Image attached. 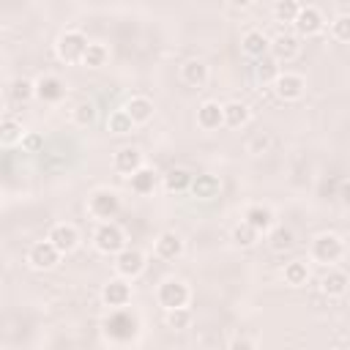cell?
Segmentation results:
<instances>
[{
	"mask_svg": "<svg viewBox=\"0 0 350 350\" xmlns=\"http://www.w3.org/2000/svg\"><path fill=\"white\" fill-rule=\"evenodd\" d=\"M309 254H312V260L320 262V265H334V262H339L342 254H345V241H342L336 232H320V235H314Z\"/></svg>",
	"mask_w": 350,
	"mask_h": 350,
	"instance_id": "cell-1",
	"label": "cell"
},
{
	"mask_svg": "<svg viewBox=\"0 0 350 350\" xmlns=\"http://www.w3.org/2000/svg\"><path fill=\"white\" fill-rule=\"evenodd\" d=\"M156 301H159V306H161L164 312H167V309H180V306H189L191 290H189V284L180 282V279H164V282L159 284V290H156Z\"/></svg>",
	"mask_w": 350,
	"mask_h": 350,
	"instance_id": "cell-2",
	"label": "cell"
},
{
	"mask_svg": "<svg viewBox=\"0 0 350 350\" xmlns=\"http://www.w3.org/2000/svg\"><path fill=\"white\" fill-rule=\"evenodd\" d=\"M93 246L101 254H118L126 246V232L115 221H101L93 232Z\"/></svg>",
	"mask_w": 350,
	"mask_h": 350,
	"instance_id": "cell-3",
	"label": "cell"
},
{
	"mask_svg": "<svg viewBox=\"0 0 350 350\" xmlns=\"http://www.w3.org/2000/svg\"><path fill=\"white\" fill-rule=\"evenodd\" d=\"M120 211V197L112 189H98L88 197V213L98 221H109Z\"/></svg>",
	"mask_w": 350,
	"mask_h": 350,
	"instance_id": "cell-4",
	"label": "cell"
},
{
	"mask_svg": "<svg viewBox=\"0 0 350 350\" xmlns=\"http://www.w3.org/2000/svg\"><path fill=\"white\" fill-rule=\"evenodd\" d=\"M88 44H90V41L85 38V33H79V30H66V33H60L55 49H57V57H60V60H66V63H82V55H85Z\"/></svg>",
	"mask_w": 350,
	"mask_h": 350,
	"instance_id": "cell-5",
	"label": "cell"
},
{
	"mask_svg": "<svg viewBox=\"0 0 350 350\" xmlns=\"http://www.w3.org/2000/svg\"><path fill=\"white\" fill-rule=\"evenodd\" d=\"M63 252L46 238V241H36L27 252V265L36 268V271H52L57 262H60Z\"/></svg>",
	"mask_w": 350,
	"mask_h": 350,
	"instance_id": "cell-6",
	"label": "cell"
},
{
	"mask_svg": "<svg viewBox=\"0 0 350 350\" xmlns=\"http://www.w3.org/2000/svg\"><path fill=\"white\" fill-rule=\"evenodd\" d=\"M115 271H118V276L137 279L145 271V254L139 249H134V246H123L115 254Z\"/></svg>",
	"mask_w": 350,
	"mask_h": 350,
	"instance_id": "cell-7",
	"label": "cell"
},
{
	"mask_svg": "<svg viewBox=\"0 0 350 350\" xmlns=\"http://www.w3.org/2000/svg\"><path fill=\"white\" fill-rule=\"evenodd\" d=\"M306 90V79L301 74H293V71H282L276 79H273V93L276 98L282 101H298Z\"/></svg>",
	"mask_w": 350,
	"mask_h": 350,
	"instance_id": "cell-8",
	"label": "cell"
},
{
	"mask_svg": "<svg viewBox=\"0 0 350 350\" xmlns=\"http://www.w3.org/2000/svg\"><path fill=\"white\" fill-rule=\"evenodd\" d=\"M293 27L298 30V36L312 38V36L323 33V27H325V16H323L320 8H314V5H301V11H298Z\"/></svg>",
	"mask_w": 350,
	"mask_h": 350,
	"instance_id": "cell-9",
	"label": "cell"
},
{
	"mask_svg": "<svg viewBox=\"0 0 350 350\" xmlns=\"http://www.w3.org/2000/svg\"><path fill=\"white\" fill-rule=\"evenodd\" d=\"M101 301L112 309H120L131 301V284L126 276H118V279H109L104 287H101Z\"/></svg>",
	"mask_w": 350,
	"mask_h": 350,
	"instance_id": "cell-10",
	"label": "cell"
},
{
	"mask_svg": "<svg viewBox=\"0 0 350 350\" xmlns=\"http://www.w3.org/2000/svg\"><path fill=\"white\" fill-rule=\"evenodd\" d=\"M63 96H66V85H63L60 77L46 74V77H38V79H36V98H38V101H44V104H57Z\"/></svg>",
	"mask_w": 350,
	"mask_h": 350,
	"instance_id": "cell-11",
	"label": "cell"
},
{
	"mask_svg": "<svg viewBox=\"0 0 350 350\" xmlns=\"http://www.w3.org/2000/svg\"><path fill=\"white\" fill-rule=\"evenodd\" d=\"M197 126L205 131H216L224 126V104L219 101H202L197 107Z\"/></svg>",
	"mask_w": 350,
	"mask_h": 350,
	"instance_id": "cell-12",
	"label": "cell"
},
{
	"mask_svg": "<svg viewBox=\"0 0 350 350\" xmlns=\"http://www.w3.org/2000/svg\"><path fill=\"white\" fill-rule=\"evenodd\" d=\"M63 254H68V252H74L77 246H79V230L74 227V224H68V221H60V224H55L52 230H49V235H46Z\"/></svg>",
	"mask_w": 350,
	"mask_h": 350,
	"instance_id": "cell-13",
	"label": "cell"
},
{
	"mask_svg": "<svg viewBox=\"0 0 350 350\" xmlns=\"http://www.w3.org/2000/svg\"><path fill=\"white\" fill-rule=\"evenodd\" d=\"M271 55H273L279 63H293V60L301 55V44H298L295 36L279 33L276 38H271Z\"/></svg>",
	"mask_w": 350,
	"mask_h": 350,
	"instance_id": "cell-14",
	"label": "cell"
},
{
	"mask_svg": "<svg viewBox=\"0 0 350 350\" xmlns=\"http://www.w3.org/2000/svg\"><path fill=\"white\" fill-rule=\"evenodd\" d=\"M104 325H107V336H109V339L115 336V331H120V334H118V342L131 339L134 331H137V320H134L129 312H123V306H120L115 314H109V320H107Z\"/></svg>",
	"mask_w": 350,
	"mask_h": 350,
	"instance_id": "cell-15",
	"label": "cell"
},
{
	"mask_svg": "<svg viewBox=\"0 0 350 350\" xmlns=\"http://www.w3.org/2000/svg\"><path fill=\"white\" fill-rule=\"evenodd\" d=\"M112 167L120 172V175H134L139 167H142V153H139V148H134V145H123V148H118V153H115V159H112Z\"/></svg>",
	"mask_w": 350,
	"mask_h": 350,
	"instance_id": "cell-16",
	"label": "cell"
},
{
	"mask_svg": "<svg viewBox=\"0 0 350 350\" xmlns=\"http://www.w3.org/2000/svg\"><path fill=\"white\" fill-rule=\"evenodd\" d=\"M347 287H350V276H347L345 271L328 265V273L320 279V290H323V295H328V298H342V295L347 293Z\"/></svg>",
	"mask_w": 350,
	"mask_h": 350,
	"instance_id": "cell-17",
	"label": "cell"
},
{
	"mask_svg": "<svg viewBox=\"0 0 350 350\" xmlns=\"http://www.w3.org/2000/svg\"><path fill=\"white\" fill-rule=\"evenodd\" d=\"M241 49L249 55V57H265L271 55V38L262 33V30H246L243 38H241Z\"/></svg>",
	"mask_w": 350,
	"mask_h": 350,
	"instance_id": "cell-18",
	"label": "cell"
},
{
	"mask_svg": "<svg viewBox=\"0 0 350 350\" xmlns=\"http://www.w3.org/2000/svg\"><path fill=\"white\" fill-rule=\"evenodd\" d=\"M180 254H183V238L178 232L167 230L156 238V257L159 260H178Z\"/></svg>",
	"mask_w": 350,
	"mask_h": 350,
	"instance_id": "cell-19",
	"label": "cell"
},
{
	"mask_svg": "<svg viewBox=\"0 0 350 350\" xmlns=\"http://www.w3.org/2000/svg\"><path fill=\"white\" fill-rule=\"evenodd\" d=\"M243 221H249L260 235L273 230V211L268 205H249L243 211Z\"/></svg>",
	"mask_w": 350,
	"mask_h": 350,
	"instance_id": "cell-20",
	"label": "cell"
},
{
	"mask_svg": "<svg viewBox=\"0 0 350 350\" xmlns=\"http://www.w3.org/2000/svg\"><path fill=\"white\" fill-rule=\"evenodd\" d=\"M208 66L202 63V60H186L183 66H180V79H183V85H189V88H205V82H208Z\"/></svg>",
	"mask_w": 350,
	"mask_h": 350,
	"instance_id": "cell-21",
	"label": "cell"
},
{
	"mask_svg": "<svg viewBox=\"0 0 350 350\" xmlns=\"http://www.w3.org/2000/svg\"><path fill=\"white\" fill-rule=\"evenodd\" d=\"M123 109L131 115V120H134L137 126H142V123H148V120L153 118V101L145 98V96H131Z\"/></svg>",
	"mask_w": 350,
	"mask_h": 350,
	"instance_id": "cell-22",
	"label": "cell"
},
{
	"mask_svg": "<svg viewBox=\"0 0 350 350\" xmlns=\"http://www.w3.org/2000/svg\"><path fill=\"white\" fill-rule=\"evenodd\" d=\"M219 191H221V183H219L216 175L205 172V175H197L191 180V194L200 197V200H213V197H219Z\"/></svg>",
	"mask_w": 350,
	"mask_h": 350,
	"instance_id": "cell-23",
	"label": "cell"
},
{
	"mask_svg": "<svg viewBox=\"0 0 350 350\" xmlns=\"http://www.w3.org/2000/svg\"><path fill=\"white\" fill-rule=\"evenodd\" d=\"M191 180H194V175L189 172V170H183V167H175V170H170L167 175H164V189L172 194H180V191H186V189H191Z\"/></svg>",
	"mask_w": 350,
	"mask_h": 350,
	"instance_id": "cell-24",
	"label": "cell"
},
{
	"mask_svg": "<svg viewBox=\"0 0 350 350\" xmlns=\"http://www.w3.org/2000/svg\"><path fill=\"white\" fill-rule=\"evenodd\" d=\"M249 123V107L243 101H230L224 104V126L230 129H241Z\"/></svg>",
	"mask_w": 350,
	"mask_h": 350,
	"instance_id": "cell-25",
	"label": "cell"
},
{
	"mask_svg": "<svg viewBox=\"0 0 350 350\" xmlns=\"http://www.w3.org/2000/svg\"><path fill=\"white\" fill-rule=\"evenodd\" d=\"M129 183H131V191H137V194H150L153 186H156V172L142 164V167L129 178Z\"/></svg>",
	"mask_w": 350,
	"mask_h": 350,
	"instance_id": "cell-26",
	"label": "cell"
},
{
	"mask_svg": "<svg viewBox=\"0 0 350 350\" xmlns=\"http://www.w3.org/2000/svg\"><path fill=\"white\" fill-rule=\"evenodd\" d=\"M268 246L273 249V252H290L293 246H295V235H293V230H287V227H273L271 232H268Z\"/></svg>",
	"mask_w": 350,
	"mask_h": 350,
	"instance_id": "cell-27",
	"label": "cell"
},
{
	"mask_svg": "<svg viewBox=\"0 0 350 350\" xmlns=\"http://www.w3.org/2000/svg\"><path fill=\"white\" fill-rule=\"evenodd\" d=\"M284 282L290 287H304L309 282V265L304 260H293L284 265Z\"/></svg>",
	"mask_w": 350,
	"mask_h": 350,
	"instance_id": "cell-28",
	"label": "cell"
},
{
	"mask_svg": "<svg viewBox=\"0 0 350 350\" xmlns=\"http://www.w3.org/2000/svg\"><path fill=\"white\" fill-rule=\"evenodd\" d=\"M134 120H131V115L126 112V109H115V112H109V118H107V129L112 131V134H131L134 131Z\"/></svg>",
	"mask_w": 350,
	"mask_h": 350,
	"instance_id": "cell-29",
	"label": "cell"
},
{
	"mask_svg": "<svg viewBox=\"0 0 350 350\" xmlns=\"http://www.w3.org/2000/svg\"><path fill=\"white\" fill-rule=\"evenodd\" d=\"M22 137H25L22 123H19V120H14L11 115H5V118H3V126H0V142H3L5 148H11V145L22 142Z\"/></svg>",
	"mask_w": 350,
	"mask_h": 350,
	"instance_id": "cell-30",
	"label": "cell"
},
{
	"mask_svg": "<svg viewBox=\"0 0 350 350\" xmlns=\"http://www.w3.org/2000/svg\"><path fill=\"white\" fill-rule=\"evenodd\" d=\"M8 98L11 101H16V104H25V101H30V98H36V82H30V79H14L11 82V88H8Z\"/></svg>",
	"mask_w": 350,
	"mask_h": 350,
	"instance_id": "cell-31",
	"label": "cell"
},
{
	"mask_svg": "<svg viewBox=\"0 0 350 350\" xmlns=\"http://www.w3.org/2000/svg\"><path fill=\"white\" fill-rule=\"evenodd\" d=\"M298 11H301L298 0H276L273 3V19L279 25H293L295 16H298Z\"/></svg>",
	"mask_w": 350,
	"mask_h": 350,
	"instance_id": "cell-32",
	"label": "cell"
},
{
	"mask_svg": "<svg viewBox=\"0 0 350 350\" xmlns=\"http://www.w3.org/2000/svg\"><path fill=\"white\" fill-rule=\"evenodd\" d=\"M279 74H282V71H279V60H276L273 55L260 57V63H257V79H260L262 85H273V79H276Z\"/></svg>",
	"mask_w": 350,
	"mask_h": 350,
	"instance_id": "cell-33",
	"label": "cell"
},
{
	"mask_svg": "<svg viewBox=\"0 0 350 350\" xmlns=\"http://www.w3.org/2000/svg\"><path fill=\"white\" fill-rule=\"evenodd\" d=\"M107 57H109V49H107L104 44H88V49H85V55H82V66H88V68H101V66L107 63Z\"/></svg>",
	"mask_w": 350,
	"mask_h": 350,
	"instance_id": "cell-34",
	"label": "cell"
},
{
	"mask_svg": "<svg viewBox=\"0 0 350 350\" xmlns=\"http://www.w3.org/2000/svg\"><path fill=\"white\" fill-rule=\"evenodd\" d=\"M257 238H260V232H257L249 221H241V224H235V227H232V241H235L241 249L254 246V243H257Z\"/></svg>",
	"mask_w": 350,
	"mask_h": 350,
	"instance_id": "cell-35",
	"label": "cell"
},
{
	"mask_svg": "<svg viewBox=\"0 0 350 350\" xmlns=\"http://www.w3.org/2000/svg\"><path fill=\"white\" fill-rule=\"evenodd\" d=\"M164 323H167V328H172V331H183V328L191 325V312H189L186 306H180V309H167Z\"/></svg>",
	"mask_w": 350,
	"mask_h": 350,
	"instance_id": "cell-36",
	"label": "cell"
},
{
	"mask_svg": "<svg viewBox=\"0 0 350 350\" xmlns=\"http://www.w3.org/2000/svg\"><path fill=\"white\" fill-rule=\"evenodd\" d=\"M331 36H334V41H339V44H350V14H339V16L331 22Z\"/></svg>",
	"mask_w": 350,
	"mask_h": 350,
	"instance_id": "cell-37",
	"label": "cell"
},
{
	"mask_svg": "<svg viewBox=\"0 0 350 350\" xmlns=\"http://www.w3.org/2000/svg\"><path fill=\"white\" fill-rule=\"evenodd\" d=\"M71 118H74L77 126H90V123L96 120V107H93L90 101H79V104L74 107Z\"/></svg>",
	"mask_w": 350,
	"mask_h": 350,
	"instance_id": "cell-38",
	"label": "cell"
},
{
	"mask_svg": "<svg viewBox=\"0 0 350 350\" xmlns=\"http://www.w3.org/2000/svg\"><path fill=\"white\" fill-rule=\"evenodd\" d=\"M271 145H273L271 134H268V131H260V134H254V137L246 142V150H249L252 156H262V153L271 150Z\"/></svg>",
	"mask_w": 350,
	"mask_h": 350,
	"instance_id": "cell-39",
	"label": "cell"
},
{
	"mask_svg": "<svg viewBox=\"0 0 350 350\" xmlns=\"http://www.w3.org/2000/svg\"><path fill=\"white\" fill-rule=\"evenodd\" d=\"M22 150L25 153H38L41 148H44V137L38 134V131H25V137H22Z\"/></svg>",
	"mask_w": 350,
	"mask_h": 350,
	"instance_id": "cell-40",
	"label": "cell"
},
{
	"mask_svg": "<svg viewBox=\"0 0 350 350\" xmlns=\"http://www.w3.org/2000/svg\"><path fill=\"white\" fill-rule=\"evenodd\" d=\"M230 347H254V342L243 339V336H235V339H230Z\"/></svg>",
	"mask_w": 350,
	"mask_h": 350,
	"instance_id": "cell-41",
	"label": "cell"
},
{
	"mask_svg": "<svg viewBox=\"0 0 350 350\" xmlns=\"http://www.w3.org/2000/svg\"><path fill=\"white\" fill-rule=\"evenodd\" d=\"M339 197H342L345 205H350V180H345V183L339 186Z\"/></svg>",
	"mask_w": 350,
	"mask_h": 350,
	"instance_id": "cell-42",
	"label": "cell"
},
{
	"mask_svg": "<svg viewBox=\"0 0 350 350\" xmlns=\"http://www.w3.org/2000/svg\"><path fill=\"white\" fill-rule=\"evenodd\" d=\"M252 3H254V0H230V5H232V8H249Z\"/></svg>",
	"mask_w": 350,
	"mask_h": 350,
	"instance_id": "cell-43",
	"label": "cell"
}]
</instances>
